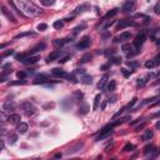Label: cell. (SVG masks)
I'll list each match as a JSON object with an SVG mask.
<instances>
[{
	"instance_id": "cell-1",
	"label": "cell",
	"mask_w": 160,
	"mask_h": 160,
	"mask_svg": "<svg viewBox=\"0 0 160 160\" xmlns=\"http://www.w3.org/2000/svg\"><path fill=\"white\" fill-rule=\"evenodd\" d=\"M18 8L25 16H29V18H36L43 14V10L31 0H18Z\"/></svg>"
},
{
	"instance_id": "cell-2",
	"label": "cell",
	"mask_w": 160,
	"mask_h": 160,
	"mask_svg": "<svg viewBox=\"0 0 160 160\" xmlns=\"http://www.w3.org/2000/svg\"><path fill=\"white\" fill-rule=\"evenodd\" d=\"M20 106H22V110L26 116H33L36 113V108L30 102H24Z\"/></svg>"
},
{
	"instance_id": "cell-3",
	"label": "cell",
	"mask_w": 160,
	"mask_h": 160,
	"mask_svg": "<svg viewBox=\"0 0 160 160\" xmlns=\"http://www.w3.org/2000/svg\"><path fill=\"white\" fill-rule=\"evenodd\" d=\"M145 40H146V33H145V31L139 33V34L135 36V39H134V41H133L134 48L138 49V50H140V48L143 46V44L145 43Z\"/></svg>"
},
{
	"instance_id": "cell-4",
	"label": "cell",
	"mask_w": 160,
	"mask_h": 160,
	"mask_svg": "<svg viewBox=\"0 0 160 160\" xmlns=\"http://www.w3.org/2000/svg\"><path fill=\"white\" fill-rule=\"evenodd\" d=\"M113 126L111 124H109V125H106L105 128H103L102 130H100V134H99V136L95 139L96 141H100V140H103V139H106V138H109L113 134Z\"/></svg>"
},
{
	"instance_id": "cell-5",
	"label": "cell",
	"mask_w": 160,
	"mask_h": 160,
	"mask_svg": "<svg viewBox=\"0 0 160 160\" xmlns=\"http://www.w3.org/2000/svg\"><path fill=\"white\" fill-rule=\"evenodd\" d=\"M130 26H136V23L134 20H130V19H123L120 20L116 25V30H123L125 28H130Z\"/></svg>"
},
{
	"instance_id": "cell-6",
	"label": "cell",
	"mask_w": 160,
	"mask_h": 160,
	"mask_svg": "<svg viewBox=\"0 0 160 160\" xmlns=\"http://www.w3.org/2000/svg\"><path fill=\"white\" fill-rule=\"evenodd\" d=\"M136 8V1L135 0H125L123 6H121V10L125 13H133Z\"/></svg>"
},
{
	"instance_id": "cell-7",
	"label": "cell",
	"mask_w": 160,
	"mask_h": 160,
	"mask_svg": "<svg viewBox=\"0 0 160 160\" xmlns=\"http://www.w3.org/2000/svg\"><path fill=\"white\" fill-rule=\"evenodd\" d=\"M16 109V104L14 100H6L3 104V111L4 113H13Z\"/></svg>"
},
{
	"instance_id": "cell-8",
	"label": "cell",
	"mask_w": 160,
	"mask_h": 160,
	"mask_svg": "<svg viewBox=\"0 0 160 160\" xmlns=\"http://www.w3.org/2000/svg\"><path fill=\"white\" fill-rule=\"evenodd\" d=\"M83 146H84V143H83V141H78L75 145H73L71 148H69L68 150H66L65 154H66V155H73V154H75V153H78V151L81 150Z\"/></svg>"
},
{
	"instance_id": "cell-9",
	"label": "cell",
	"mask_w": 160,
	"mask_h": 160,
	"mask_svg": "<svg viewBox=\"0 0 160 160\" xmlns=\"http://www.w3.org/2000/svg\"><path fill=\"white\" fill-rule=\"evenodd\" d=\"M51 75L55 78H64V79H68L69 78V74L64 71L63 69H59V68H54L51 70Z\"/></svg>"
},
{
	"instance_id": "cell-10",
	"label": "cell",
	"mask_w": 160,
	"mask_h": 160,
	"mask_svg": "<svg viewBox=\"0 0 160 160\" xmlns=\"http://www.w3.org/2000/svg\"><path fill=\"white\" fill-rule=\"evenodd\" d=\"M91 43V39H90V36H84L81 40L78 43L77 45V48L78 49H86V48H89V45Z\"/></svg>"
},
{
	"instance_id": "cell-11",
	"label": "cell",
	"mask_w": 160,
	"mask_h": 160,
	"mask_svg": "<svg viewBox=\"0 0 160 160\" xmlns=\"http://www.w3.org/2000/svg\"><path fill=\"white\" fill-rule=\"evenodd\" d=\"M88 10H90V4L89 3H84L81 5H79L77 9L74 10V15H78V14H83V13H85Z\"/></svg>"
},
{
	"instance_id": "cell-12",
	"label": "cell",
	"mask_w": 160,
	"mask_h": 160,
	"mask_svg": "<svg viewBox=\"0 0 160 160\" xmlns=\"http://www.w3.org/2000/svg\"><path fill=\"white\" fill-rule=\"evenodd\" d=\"M61 55H63V50H55V51H53L50 55L48 56V63H51V61H54V60H59V59L61 58Z\"/></svg>"
},
{
	"instance_id": "cell-13",
	"label": "cell",
	"mask_w": 160,
	"mask_h": 160,
	"mask_svg": "<svg viewBox=\"0 0 160 160\" xmlns=\"http://www.w3.org/2000/svg\"><path fill=\"white\" fill-rule=\"evenodd\" d=\"M20 120H22V118H20L19 114H11V115L8 116V121H9L10 124H13V125H18V124H20V123H22Z\"/></svg>"
},
{
	"instance_id": "cell-14",
	"label": "cell",
	"mask_w": 160,
	"mask_h": 160,
	"mask_svg": "<svg viewBox=\"0 0 160 160\" xmlns=\"http://www.w3.org/2000/svg\"><path fill=\"white\" fill-rule=\"evenodd\" d=\"M130 38H131V34L128 31H125V33H121V34L115 38V40H114V43H120V41H125V40H130Z\"/></svg>"
},
{
	"instance_id": "cell-15",
	"label": "cell",
	"mask_w": 160,
	"mask_h": 160,
	"mask_svg": "<svg viewBox=\"0 0 160 160\" xmlns=\"http://www.w3.org/2000/svg\"><path fill=\"white\" fill-rule=\"evenodd\" d=\"M71 40L70 38H64V39H56V40H54V45L55 46H59V48H61V46H64L66 44H69L71 43Z\"/></svg>"
},
{
	"instance_id": "cell-16",
	"label": "cell",
	"mask_w": 160,
	"mask_h": 160,
	"mask_svg": "<svg viewBox=\"0 0 160 160\" xmlns=\"http://www.w3.org/2000/svg\"><path fill=\"white\" fill-rule=\"evenodd\" d=\"M1 13H3V15H5V16H6V18H8V19H9V20H10V22H13V23H16V19L14 18V15H13V14H11V13H10L9 10H8V9H6V8H5V6H1Z\"/></svg>"
},
{
	"instance_id": "cell-17",
	"label": "cell",
	"mask_w": 160,
	"mask_h": 160,
	"mask_svg": "<svg viewBox=\"0 0 160 160\" xmlns=\"http://www.w3.org/2000/svg\"><path fill=\"white\" fill-rule=\"evenodd\" d=\"M150 38H151V39H153L157 44H160V28L155 29V30L150 34Z\"/></svg>"
},
{
	"instance_id": "cell-18",
	"label": "cell",
	"mask_w": 160,
	"mask_h": 160,
	"mask_svg": "<svg viewBox=\"0 0 160 160\" xmlns=\"http://www.w3.org/2000/svg\"><path fill=\"white\" fill-rule=\"evenodd\" d=\"M28 124L26 123H20L16 125V131H18V134H25L28 131Z\"/></svg>"
},
{
	"instance_id": "cell-19",
	"label": "cell",
	"mask_w": 160,
	"mask_h": 160,
	"mask_svg": "<svg viewBox=\"0 0 160 160\" xmlns=\"http://www.w3.org/2000/svg\"><path fill=\"white\" fill-rule=\"evenodd\" d=\"M16 140H18V135H16L15 133H9L8 134V143H9L10 145H14Z\"/></svg>"
},
{
	"instance_id": "cell-20",
	"label": "cell",
	"mask_w": 160,
	"mask_h": 160,
	"mask_svg": "<svg viewBox=\"0 0 160 160\" xmlns=\"http://www.w3.org/2000/svg\"><path fill=\"white\" fill-rule=\"evenodd\" d=\"M118 13H119V8H114V9H111L110 11H108L106 14H105V16H104L103 20H106V19H109V18H113V16H115Z\"/></svg>"
},
{
	"instance_id": "cell-21",
	"label": "cell",
	"mask_w": 160,
	"mask_h": 160,
	"mask_svg": "<svg viewBox=\"0 0 160 160\" xmlns=\"http://www.w3.org/2000/svg\"><path fill=\"white\" fill-rule=\"evenodd\" d=\"M80 81H81L83 84H85V85H90V84H93V78L90 77V75L84 74L81 77V79H80Z\"/></svg>"
},
{
	"instance_id": "cell-22",
	"label": "cell",
	"mask_w": 160,
	"mask_h": 160,
	"mask_svg": "<svg viewBox=\"0 0 160 160\" xmlns=\"http://www.w3.org/2000/svg\"><path fill=\"white\" fill-rule=\"evenodd\" d=\"M153 136H154V131H153V130H146L141 139H143L144 141H149V140H151V139H153Z\"/></svg>"
},
{
	"instance_id": "cell-23",
	"label": "cell",
	"mask_w": 160,
	"mask_h": 160,
	"mask_svg": "<svg viewBox=\"0 0 160 160\" xmlns=\"http://www.w3.org/2000/svg\"><path fill=\"white\" fill-rule=\"evenodd\" d=\"M29 56H31L30 53H29V54H28V53H22V54H16L15 59H16V60H19V61H23V63H24Z\"/></svg>"
},
{
	"instance_id": "cell-24",
	"label": "cell",
	"mask_w": 160,
	"mask_h": 160,
	"mask_svg": "<svg viewBox=\"0 0 160 160\" xmlns=\"http://www.w3.org/2000/svg\"><path fill=\"white\" fill-rule=\"evenodd\" d=\"M45 49V44L44 43H41V44H38L35 48H33L31 50H30V55L31 54H36V53H39V51H41V50H44Z\"/></svg>"
},
{
	"instance_id": "cell-25",
	"label": "cell",
	"mask_w": 160,
	"mask_h": 160,
	"mask_svg": "<svg viewBox=\"0 0 160 160\" xmlns=\"http://www.w3.org/2000/svg\"><path fill=\"white\" fill-rule=\"evenodd\" d=\"M158 66V63L155 61V59H150V60H148L145 63V68L146 69H154Z\"/></svg>"
},
{
	"instance_id": "cell-26",
	"label": "cell",
	"mask_w": 160,
	"mask_h": 160,
	"mask_svg": "<svg viewBox=\"0 0 160 160\" xmlns=\"http://www.w3.org/2000/svg\"><path fill=\"white\" fill-rule=\"evenodd\" d=\"M154 150H155V146L153 145V144H148L145 146L144 149H143V151H144V154H151V153H154Z\"/></svg>"
},
{
	"instance_id": "cell-27",
	"label": "cell",
	"mask_w": 160,
	"mask_h": 160,
	"mask_svg": "<svg viewBox=\"0 0 160 160\" xmlns=\"http://www.w3.org/2000/svg\"><path fill=\"white\" fill-rule=\"evenodd\" d=\"M39 1H40L41 5H44V6H46V8H49V6H53L54 4H55L56 0H39Z\"/></svg>"
},
{
	"instance_id": "cell-28",
	"label": "cell",
	"mask_w": 160,
	"mask_h": 160,
	"mask_svg": "<svg viewBox=\"0 0 160 160\" xmlns=\"http://www.w3.org/2000/svg\"><path fill=\"white\" fill-rule=\"evenodd\" d=\"M63 26H64V20H56L53 24V28L56 30H60V29H63Z\"/></svg>"
},
{
	"instance_id": "cell-29",
	"label": "cell",
	"mask_w": 160,
	"mask_h": 160,
	"mask_svg": "<svg viewBox=\"0 0 160 160\" xmlns=\"http://www.w3.org/2000/svg\"><path fill=\"white\" fill-rule=\"evenodd\" d=\"M100 99H102V94H96L95 99H94V105H93V110H96L99 106V103H100Z\"/></svg>"
},
{
	"instance_id": "cell-30",
	"label": "cell",
	"mask_w": 160,
	"mask_h": 160,
	"mask_svg": "<svg viewBox=\"0 0 160 160\" xmlns=\"http://www.w3.org/2000/svg\"><path fill=\"white\" fill-rule=\"evenodd\" d=\"M106 89H108L109 91H114V90L116 89V81H115V80H110V81L108 83Z\"/></svg>"
},
{
	"instance_id": "cell-31",
	"label": "cell",
	"mask_w": 160,
	"mask_h": 160,
	"mask_svg": "<svg viewBox=\"0 0 160 160\" xmlns=\"http://www.w3.org/2000/svg\"><path fill=\"white\" fill-rule=\"evenodd\" d=\"M39 59H40V56H38V55L36 56H29L24 63L25 64H34V63H36Z\"/></svg>"
},
{
	"instance_id": "cell-32",
	"label": "cell",
	"mask_w": 160,
	"mask_h": 160,
	"mask_svg": "<svg viewBox=\"0 0 160 160\" xmlns=\"http://www.w3.org/2000/svg\"><path fill=\"white\" fill-rule=\"evenodd\" d=\"M25 36H35V33H30V31H28V33H23V34H19V35H16L14 39L15 40H18V39H23V38Z\"/></svg>"
},
{
	"instance_id": "cell-33",
	"label": "cell",
	"mask_w": 160,
	"mask_h": 160,
	"mask_svg": "<svg viewBox=\"0 0 160 160\" xmlns=\"http://www.w3.org/2000/svg\"><path fill=\"white\" fill-rule=\"evenodd\" d=\"M85 28H86V25H85V24L78 25V26H77V28H75V29H74L73 34H74V35H78V34H79V33H80V31H83V30H84V29H85Z\"/></svg>"
},
{
	"instance_id": "cell-34",
	"label": "cell",
	"mask_w": 160,
	"mask_h": 160,
	"mask_svg": "<svg viewBox=\"0 0 160 160\" xmlns=\"http://www.w3.org/2000/svg\"><path fill=\"white\" fill-rule=\"evenodd\" d=\"M93 59V55L91 54H85V55H83V58H81V63H88V61H90Z\"/></svg>"
},
{
	"instance_id": "cell-35",
	"label": "cell",
	"mask_w": 160,
	"mask_h": 160,
	"mask_svg": "<svg viewBox=\"0 0 160 160\" xmlns=\"http://www.w3.org/2000/svg\"><path fill=\"white\" fill-rule=\"evenodd\" d=\"M121 49H123V51H124V53L129 54V53H130V50H133V46L130 45V44H124V45H123V48H121Z\"/></svg>"
},
{
	"instance_id": "cell-36",
	"label": "cell",
	"mask_w": 160,
	"mask_h": 160,
	"mask_svg": "<svg viewBox=\"0 0 160 160\" xmlns=\"http://www.w3.org/2000/svg\"><path fill=\"white\" fill-rule=\"evenodd\" d=\"M24 84H26V81H25L24 79H20V80H18V81H11V83H9V85H24Z\"/></svg>"
},
{
	"instance_id": "cell-37",
	"label": "cell",
	"mask_w": 160,
	"mask_h": 160,
	"mask_svg": "<svg viewBox=\"0 0 160 160\" xmlns=\"http://www.w3.org/2000/svg\"><path fill=\"white\" fill-rule=\"evenodd\" d=\"M120 71H121V74H123L125 78H128V77L131 75V70H128V69H125V68H121Z\"/></svg>"
},
{
	"instance_id": "cell-38",
	"label": "cell",
	"mask_w": 160,
	"mask_h": 160,
	"mask_svg": "<svg viewBox=\"0 0 160 160\" xmlns=\"http://www.w3.org/2000/svg\"><path fill=\"white\" fill-rule=\"evenodd\" d=\"M106 79H108V77H104L102 80H100V83L98 84V88H99L100 90L104 89V85H105V83H106Z\"/></svg>"
},
{
	"instance_id": "cell-39",
	"label": "cell",
	"mask_w": 160,
	"mask_h": 160,
	"mask_svg": "<svg viewBox=\"0 0 160 160\" xmlns=\"http://www.w3.org/2000/svg\"><path fill=\"white\" fill-rule=\"evenodd\" d=\"M123 150H124V151H133V150H134V145L130 144V143H128V144H126L124 148H123Z\"/></svg>"
},
{
	"instance_id": "cell-40",
	"label": "cell",
	"mask_w": 160,
	"mask_h": 160,
	"mask_svg": "<svg viewBox=\"0 0 160 160\" xmlns=\"http://www.w3.org/2000/svg\"><path fill=\"white\" fill-rule=\"evenodd\" d=\"M145 126H146V121H143L141 124H139L138 126H135V131H140V130L144 129Z\"/></svg>"
},
{
	"instance_id": "cell-41",
	"label": "cell",
	"mask_w": 160,
	"mask_h": 160,
	"mask_svg": "<svg viewBox=\"0 0 160 160\" xmlns=\"http://www.w3.org/2000/svg\"><path fill=\"white\" fill-rule=\"evenodd\" d=\"M46 29H48V25L44 24V23L38 25V30H40V31H44V30H46Z\"/></svg>"
},
{
	"instance_id": "cell-42",
	"label": "cell",
	"mask_w": 160,
	"mask_h": 160,
	"mask_svg": "<svg viewBox=\"0 0 160 160\" xmlns=\"http://www.w3.org/2000/svg\"><path fill=\"white\" fill-rule=\"evenodd\" d=\"M136 102H138V99H136V98H134V99L131 100V102H130L128 105H126V108H125V109H130V108H133L134 105L136 104Z\"/></svg>"
},
{
	"instance_id": "cell-43",
	"label": "cell",
	"mask_w": 160,
	"mask_h": 160,
	"mask_svg": "<svg viewBox=\"0 0 160 160\" xmlns=\"http://www.w3.org/2000/svg\"><path fill=\"white\" fill-rule=\"evenodd\" d=\"M16 77L19 79H25L26 78V73H25V71H18V73H16Z\"/></svg>"
},
{
	"instance_id": "cell-44",
	"label": "cell",
	"mask_w": 160,
	"mask_h": 160,
	"mask_svg": "<svg viewBox=\"0 0 160 160\" xmlns=\"http://www.w3.org/2000/svg\"><path fill=\"white\" fill-rule=\"evenodd\" d=\"M110 63H111V64H120V63H121V58H118V56L113 58Z\"/></svg>"
},
{
	"instance_id": "cell-45",
	"label": "cell",
	"mask_w": 160,
	"mask_h": 160,
	"mask_svg": "<svg viewBox=\"0 0 160 160\" xmlns=\"http://www.w3.org/2000/svg\"><path fill=\"white\" fill-rule=\"evenodd\" d=\"M148 81V80H145V79H138V81H136V84H138V86H143L144 84Z\"/></svg>"
},
{
	"instance_id": "cell-46",
	"label": "cell",
	"mask_w": 160,
	"mask_h": 160,
	"mask_svg": "<svg viewBox=\"0 0 160 160\" xmlns=\"http://www.w3.org/2000/svg\"><path fill=\"white\" fill-rule=\"evenodd\" d=\"M154 11L157 13V14H159V15H160V1L157 4V5H155V8H154Z\"/></svg>"
},
{
	"instance_id": "cell-47",
	"label": "cell",
	"mask_w": 160,
	"mask_h": 160,
	"mask_svg": "<svg viewBox=\"0 0 160 160\" xmlns=\"http://www.w3.org/2000/svg\"><path fill=\"white\" fill-rule=\"evenodd\" d=\"M88 109H89V108H88L86 105H84L83 108H80V113H81V114H86V113H88Z\"/></svg>"
},
{
	"instance_id": "cell-48",
	"label": "cell",
	"mask_w": 160,
	"mask_h": 160,
	"mask_svg": "<svg viewBox=\"0 0 160 160\" xmlns=\"http://www.w3.org/2000/svg\"><path fill=\"white\" fill-rule=\"evenodd\" d=\"M69 58H70V55H65V56H63V58H60V59H59V61H60V63H65V61L68 60Z\"/></svg>"
},
{
	"instance_id": "cell-49",
	"label": "cell",
	"mask_w": 160,
	"mask_h": 160,
	"mask_svg": "<svg viewBox=\"0 0 160 160\" xmlns=\"http://www.w3.org/2000/svg\"><path fill=\"white\" fill-rule=\"evenodd\" d=\"M11 54H14V50H9V51L4 53V54H3V58H5V56H8V55H11Z\"/></svg>"
},
{
	"instance_id": "cell-50",
	"label": "cell",
	"mask_w": 160,
	"mask_h": 160,
	"mask_svg": "<svg viewBox=\"0 0 160 160\" xmlns=\"http://www.w3.org/2000/svg\"><path fill=\"white\" fill-rule=\"evenodd\" d=\"M48 108H54V104L51 103V104H45L44 105V109H48Z\"/></svg>"
},
{
	"instance_id": "cell-51",
	"label": "cell",
	"mask_w": 160,
	"mask_h": 160,
	"mask_svg": "<svg viewBox=\"0 0 160 160\" xmlns=\"http://www.w3.org/2000/svg\"><path fill=\"white\" fill-rule=\"evenodd\" d=\"M159 105H160V102H157V103L151 104V105H150V106H151V108H154V106H159Z\"/></svg>"
},
{
	"instance_id": "cell-52",
	"label": "cell",
	"mask_w": 160,
	"mask_h": 160,
	"mask_svg": "<svg viewBox=\"0 0 160 160\" xmlns=\"http://www.w3.org/2000/svg\"><path fill=\"white\" fill-rule=\"evenodd\" d=\"M108 68H109V65H108V64H105V65L102 66V70H106Z\"/></svg>"
},
{
	"instance_id": "cell-53",
	"label": "cell",
	"mask_w": 160,
	"mask_h": 160,
	"mask_svg": "<svg viewBox=\"0 0 160 160\" xmlns=\"http://www.w3.org/2000/svg\"><path fill=\"white\" fill-rule=\"evenodd\" d=\"M158 155H160V149L157 151V153H155V157H158Z\"/></svg>"
},
{
	"instance_id": "cell-54",
	"label": "cell",
	"mask_w": 160,
	"mask_h": 160,
	"mask_svg": "<svg viewBox=\"0 0 160 160\" xmlns=\"http://www.w3.org/2000/svg\"><path fill=\"white\" fill-rule=\"evenodd\" d=\"M155 116H160V111H159V113H157V114H155Z\"/></svg>"
},
{
	"instance_id": "cell-55",
	"label": "cell",
	"mask_w": 160,
	"mask_h": 160,
	"mask_svg": "<svg viewBox=\"0 0 160 160\" xmlns=\"http://www.w3.org/2000/svg\"><path fill=\"white\" fill-rule=\"evenodd\" d=\"M157 126H158V128H160V121H159V123H157Z\"/></svg>"
},
{
	"instance_id": "cell-56",
	"label": "cell",
	"mask_w": 160,
	"mask_h": 160,
	"mask_svg": "<svg viewBox=\"0 0 160 160\" xmlns=\"http://www.w3.org/2000/svg\"><path fill=\"white\" fill-rule=\"evenodd\" d=\"M148 1H150V0H148Z\"/></svg>"
}]
</instances>
